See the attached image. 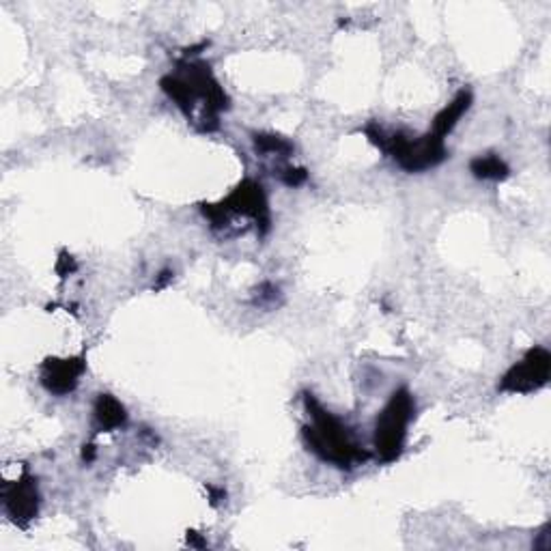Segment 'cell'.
Returning a JSON list of instances; mask_svg holds the SVG:
<instances>
[{"mask_svg": "<svg viewBox=\"0 0 551 551\" xmlns=\"http://www.w3.org/2000/svg\"><path fill=\"white\" fill-rule=\"evenodd\" d=\"M181 76H166L162 78L160 87L188 119H194L196 108H203V119L198 128L203 132H213L218 129V117L222 110L229 108V97L222 91L213 73L209 71V65L205 63H188L181 67Z\"/></svg>", "mask_w": 551, "mask_h": 551, "instance_id": "cell-1", "label": "cell"}, {"mask_svg": "<svg viewBox=\"0 0 551 551\" xmlns=\"http://www.w3.org/2000/svg\"><path fill=\"white\" fill-rule=\"evenodd\" d=\"M304 407L311 416V424L302 429V439L313 455L340 470H351L371 459V455L354 442L349 429L323 409L313 395L304 397Z\"/></svg>", "mask_w": 551, "mask_h": 551, "instance_id": "cell-2", "label": "cell"}, {"mask_svg": "<svg viewBox=\"0 0 551 551\" xmlns=\"http://www.w3.org/2000/svg\"><path fill=\"white\" fill-rule=\"evenodd\" d=\"M366 136L371 138V143H375L381 151L395 157L397 164L407 172L429 171V168H435L446 160L444 140L433 136L431 132L427 136H420V138H409L405 134H395L386 138L381 129H377L375 125H369Z\"/></svg>", "mask_w": 551, "mask_h": 551, "instance_id": "cell-3", "label": "cell"}, {"mask_svg": "<svg viewBox=\"0 0 551 551\" xmlns=\"http://www.w3.org/2000/svg\"><path fill=\"white\" fill-rule=\"evenodd\" d=\"M416 413V401L407 388H398L375 424V448L381 461L392 463L403 453L409 422Z\"/></svg>", "mask_w": 551, "mask_h": 551, "instance_id": "cell-4", "label": "cell"}, {"mask_svg": "<svg viewBox=\"0 0 551 551\" xmlns=\"http://www.w3.org/2000/svg\"><path fill=\"white\" fill-rule=\"evenodd\" d=\"M203 213L212 220L216 227L218 224H224L229 213H241V216L252 218L261 233H267L271 227L270 207H267L263 186L252 179L241 181L227 201H222L220 205H203Z\"/></svg>", "mask_w": 551, "mask_h": 551, "instance_id": "cell-5", "label": "cell"}, {"mask_svg": "<svg viewBox=\"0 0 551 551\" xmlns=\"http://www.w3.org/2000/svg\"><path fill=\"white\" fill-rule=\"evenodd\" d=\"M549 372H551V354L543 347H534L528 351L526 358L513 366V369L502 377L500 390L528 395V392L538 390V388L547 384Z\"/></svg>", "mask_w": 551, "mask_h": 551, "instance_id": "cell-6", "label": "cell"}, {"mask_svg": "<svg viewBox=\"0 0 551 551\" xmlns=\"http://www.w3.org/2000/svg\"><path fill=\"white\" fill-rule=\"evenodd\" d=\"M4 511L18 526H29L39 513V491L37 480L30 474H22L18 480L7 482L3 489Z\"/></svg>", "mask_w": 551, "mask_h": 551, "instance_id": "cell-7", "label": "cell"}, {"mask_svg": "<svg viewBox=\"0 0 551 551\" xmlns=\"http://www.w3.org/2000/svg\"><path fill=\"white\" fill-rule=\"evenodd\" d=\"M84 369H87L84 358H50L41 364V384L50 395L67 397L76 390Z\"/></svg>", "mask_w": 551, "mask_h": 551, "instance_id": "cell-8", "label": "cell"}, {"mask_svg": "<svg viewBox=\"0 0 551 551\" xmlns=\"http://www.w3.org/2000/svg\"><path fill=\"white\" fill-rule=\"evenodd\" d=\"M93 420L97 431H114L128 422V412L113 395H99L93 405Z\"/></svg>", "mask_w": 551, "mask_h": 551, "instance_id": "cell-9", "label": "cell"}, {"mask_svg": "<svg viewBox=\"0 0 551 551\" xmlns=\"http://www.w3.org/2000/svg\"><path fill=\"white\" fill-rule=\"evenodd\" d=\"M472 106V93L470 91H459L453 102L448 106L442 108L438 113V117L433 119V129L431 134L444 140V136H448L455 129V125L459 123V119L468 113Z\"/></svg>", "mask_w": 551, "mask_h": 551, "instance_id": "cell-10", "label": "cell"}, {"mask_svg": "<svg viewBox=\"0 0 551 551\" xmlns=\"http://www.w3.org/2000/svg\"><path fill=\"white\" fill-rule=\"evenodd\" d=\"M470 171L474 172L476 179H487V181H502L511 175V168L500 155L489 154V155H479L472 160Z\"/></svg>", "mask_w": 551, "mask_h": 551, "instance_id": "cell-11", "label": "cell"}, {"mask_svg": "<svg viewBox=\"0 0 551 551\" xmlns=\"http://www.w3.org/2000/svg\"><path fill=\"white\" fill-rule=\"evenodd\" d=\"M255 146L259 154H267V155L287 157L293 154V145L288 143L287 138H282V136H276V134H256Z\"/></svg>", "mask_w": 551, "mask_h": 551, "instance_id": "cell-12", "label": "cell"}, {"mask_svg": "<svg viewBox=\"0 0 551 551\" xmlns=\"http://www.w3.org/2000/svg\"><path fill=\"white\" fill-rule=\"evenodd\" d=\"M280 179L285 181L288 188H297L308 179V172L304 171V168H287V171L280 175Z\"/></svg>", "mask_w": 551, "mask_h": 551, "instance_id": "cell-13", "label": "cell"}, {"mask_svg": "<svg viewBox=\"0 0 551 551\" xmlns=\"http://www.w3.org/2000/svg\"><path fill=\"white\" fill-rule=\"evenodd\" d=\"M73 270H76V261H73L71 256L63 255L61 261H59V265H56V271H59L61 276H70Z\"/></svg>", "mask_w": 551, "mask_h": 551, "instance_id": "cell-14", "label": "cell"}, {"mask_svg": "<svg viewBox=\"0 0 551 551\" xmlns=\"http://www.w3.org/2000/svg\"><path fill=\"white\" fill-rule=\"evenodd\" d=\"M209 493H212V504H218L222 502L224 497H227V493H224V489H216V487H207Z\"/></svg>", "mask_w": 551, "mask_h": 551, "instance_id": "cell-15", "label": "cell"}, {"mask_svg": "<svg viewBox=\"0 0 551 551\" xmlns=\"http://www.w3.org/2000/svg\"><path fill=\"white\" fill-rule=\"evenodd\" d=\"M82 459L87 461V463H91V461L96 459V448H93V446H84V450H82Z\"/></svg>", "mask_w": 551, "mask_h": 551, "instance_id": "cell-16", "label": "cell"}, {"mask_svg": "<svg viewBox=\"0 0 551 551\" xmlns=\"http://www.w3.org/2000/svg\"><path fill=\"white\" fill-rule=\"evenodd\" d=\"M188 543L192 545V547H205V543L201 538H198V534L196 532H190L188 534Z\"/></svg>", "mask_w": 551, "mask_h": 551, "instance_id": "cell-17", "label": "cell"}]
</instances>
